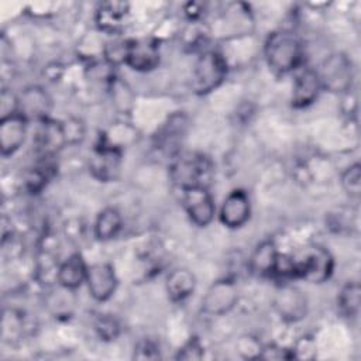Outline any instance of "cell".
I'll use <instances>...</instances> for the list:
<instances>
[{"label":"cell","instance_id":"29","mask_svg":"<svg viewBox=\"0 0 361 361\" xmlns=\"http://www.w3.org/2000/svg\"><path fill=\"white\" fill-rule=\"evenodd\" d=\"M134 358L155 360V358H159V350L152 341H142L134 350Z\"/></svg>","mask_w":361,"mask_h":361},{"label":"cell","instance_id":"25","mask_svg":"<svg viewBox=\"0 0 361 361\" xmlns=\"http://www.w3.org/2000/svg\"><path fill=\"white\" fill-rule=\"evenodd\" d=\"M128 39H114L109 42L104 48V59L113 66L117 63H124L127 54Z\"/></svg>","mask_w":361,"mask_h":361},{"label":"cell","instance_id":"13","mask_svg":"<svg viewBox=\"0 0 361 361\" xmlns=\"http://www.w3.org/2000/svg\"><path fill=\"white\" fill-rule=\"evenodd\" d=\"M38 124L35 147L39 158H55V155L66 145L62 121L45 118Z\"/></svg>","mask_w":361,"mask_h":361},{"label":"cell","instance_id":"23","mask_svg":"<svg viewBox=\"0 0 361 361\" xmlns=\"http://www.w3.org/2000/svg\"><path fill=\"white\" fill-rule=\"evenodd\" d=\"M341 186L351 197H358L361 193V166L358 162L350 165L341 175Z\"/></svg>","mask_w":361,"mask_h":361},{"label":"cell","instance_id":"28","mask_svg":"<svg viewBox=\"0 0 361 361\" xmlns=\"http://www.w3.org/2000/svg\"><path fill=\"white\" fill-rule=\"evenodd\" d=\"M0 111H1V118L11 116L14 113H18V96L4 89L0 96Z\"/></svg>","mask_w":361,"mask_h":361},{"label":"cell","instance_id":"15","mask_svg":"<svg viewBox=\"0 0 361 361\" xmlns=\"http://www.w3.org/2000/svg\"><path fill=\"white\" fill-rule=\"evenodd\" d=\"M320 90L322 85L317 72L312 68H306L295 78L290 103L295 109L307 107L317 99Z\"/></svg>","mask_w":361,"mask_h":361},{"label":"cell","instance_id":"1","mask_svg":"<svg viewBox=\"0 0 361 361\" xmlns=\"http://www.w3.org/2000/svg\"><path fill=\"white\" fill-rule=\"evenodd\" d=\"M264 55L268 66L285 75L298 69L303 62V45L299 37L288 30L271 32L264 44Z\"/></svg>","mask_w":361,"mask_h":361},{"label":"cell","instance_id":"22","mask_svg":"<svg viewBox=\"0 0 361 361\" xmlns=\"http://www.w3.org/2000/svg\"><path fill=\"white\" fill-rule=\"evenodd\" d=\"M361 289L358 282H347L337 296V306L344 317H355L360 312Z\"/></svg>","mask_w":361,"mask_h":361},{"label":"cell","instance_id":"18","mask_svg":"<svg viewBox=\"0 0 361 361\" xmlns=\"http://www.w3.org/2000/svg\"><path fill=\"white\" fill-rule=\"evenodd\" d=\"M87 268L89 267L86 265L83 257L79 252H75L69 255L62 264H59L56 281L62 288L73 290L86 282Z\"/></svg>","mask_w":361,"mask_h":361},{"label":"cell","instance_id":"21","mask_svg":"<svg viewBox=\"0 0 361 361\" xmlns=\"http://www.w3.org/2000/svg\"><path fill=\"white\" fill-rule=\"evenodd\" d=\"M121 227H123V217L120 212L114 207H106L96 217V221L93 226L94 237L100 241H109L120 233Z\"/></svg>","mask_w":361,"mask_h":361},{"label":"cell","instance_id":"6","mask_svg":"<svg viewBox=\"0 0 361 361\" xmlns=\"http://www.w3.org/2000/svg\"><path fill=\"white\" fill-rule=\"evenodd\" d=\"M238 300V289L233 278H221L213 282L202 299V310L206 314L221 316L228 313Z\"/></svg>","mask_w":361,"mask_h":361},{"label":"cell","instance_id":"12","mask_svg":"<svg viewBox=\"0 0 361 361\" xmlns=\"http://www.w3.org/2000/svg\"><path fill=\"white\" fill-rule=\"evenodd\" d=\"M251 214V203L245 190L234 189L223 200L220 207V221L228 228L243 227Z\"/></svg>","mask_w":361,"mask_h":361},{"label":"cell","instance_id":"24","mask_svg":"<svg viewBox=\"0 0 361 361\" xmlns=\"http://www.w3.org/2000/svg\"><path fill=\"white\" fill-rule=\"evenodd\" d=\"M94 330L102 340L111 341L120 334V324L111 314H99L94 320Z\"/></svg>","mask_w":361,"mask_h":361},{"label":"cell","instance_id":"16","mask_svg":"<svg viewBox=\"0 0 361 361\" xmlns=\"http://www.w3.org/2000/svg\"><path fill=\"white\" fill-rule=\"evenodd\" d=\"M275 307L283 319L298 322L306 316L307 300L303 292L298 288L282 285L275 298Z\"/></svg>","mask_w":361,"mask_h":361},{"label":"cell","instance_id":"11","mask_svg":"<svg viewBox=\"0 0 361 361\" xmlns=\"http://www.w3.org/2000/svg\"><path fill=\"white\" fill-rule=\"evenodd\" d=\"M117 275L109 262H96L87 268L86 285L92 298L97 302L110 299L117 289Z\"/></svg>","mask_w":361,"mask_h":361},{"label":"cell","instance_id":"7","mask_svg":"<svg viewBox=\"0 0 361 361\" xmlns=\"http://www.w3.org/2000/svg\"><path fill=\"white\" fill-rule=\"evenodd\" d=\"M183 207L190 221L199 227L212 223L216 214V204L209 188H189L182 190Z\"/></svg>","mask_w":361,"mask_h":361},{"label":"cell","instance_id":"5","mask_svg":"<svg viewBox=\"0 0 361 361\" xmlns=\"http://www.w3.org/2000/svg\"><path fill=\"white\" fill-rule=\"evenodd\" d=\"M322 89L331 93H345L351 89L354 71L351 59L343 52H333L324 58L316 71Z\"/></svg>","mask_w":361,"mask_h":361},{"label":"cell","instance_id":"9","mask_svg":"<svg viewBox=\"0 0 361 361\" xmlns=\"http://www.w3.org/2000/svg\"><path fill=\"white\" fill-rule=\"evenodd\" d=\"M159 45L151 38L128 39L124 63L138 72H149L159 63Z\"/></svg>","mask_w":361,"mask_h":361},{"label":"cell","instance_id":"3","mask_svg":"<svg viewBox=\"0 0 361 361\" xmlns=\"http://www.w3.org/2000/svg\"><path fill=\"white\" fill-rule=\"evenodd\" d=\"M226 58L217 51H204L195 62L192 72V89L204 96L216 90L227 76Z\"/></svg>","mask_w":361,"mask_h":361},{"label":"cell","instance_id":"27","mask_svg":"<svg viewBox=\"0 0 361 361\" xmlns=\"http://www.w3.org/2000/svg\"><path fill=\"white\" fill-rule=\"evenodd\" d=\"M203 357V345L199 338H190L176 354L178 360H200Z\"/></svg>","mask_w":361,"mask_h":361},{"label":"cell","instance_id":"20","mask_svg":"<svg viewBox=\"0 0 361 361\" xmlns=\"http://www.w3.org/2000/svg\"><path fill=\"white\" fill-rule=\"evenodd\" d=\"M166 293L173 302H182L196 289V276L188 268H176L166 278Z\"/></svg>","mask_w":361,"mask_h":361},{"label":"cell","instance_id":"19","mask_svg":"<svg viewBox=\"0 0 361 361\" xmlns=\"http://www.w3.org/2000/svg\"><path fill=\"white\" fill-rule=\"evenodd\" d=\"M278 254L275 243L272 240H265L255 247L248 259V268L258 276L272 278Z\"/></svg>","mask_w":361,"mask_h":361},{"label":"cell","instance_id":"4","mask_svg":"<svg viewBox=\"0 0 361 361\" xmlns=\"http://www.w3.org/2000/svg\"><path fill=\"white\" fill-rule=\"evenodd\" d=\"M295 261V276L310 283L326 282L334 269V259L331 254L320 247L312 245L305 248Z\"/></svg>","mask_w":361,"mask_h":361},{"label":"cell","instance_id":"8","mask_svg":"<svg viewBox=\"0 0 361 361\" xmlns=\"http://www.w3.org/2000/svg\"><path fill=\"white\" fill-rule=\"evenodd\" d=\"M121 166V151L118 147L102 142L93 149L89 159L90 173L100 182L116 180Z\"/></svg>","mask_w":361,"mask_h":361},{"label":"cell","instance_id":"17","mask_svg":"<svg viewBox=\"0 0 361 361\" xmlns=\"http://www.w3.org/2000/svg\"><path fill=\"white\" fill-rule=\"evenodd\" d=\"M128 4L124 1H104L96 10V23L102 31L116 34L124 27Z\"/></svg>","mask_w":361,"mask_h":361},{"label":"cell","instance_id":"2","mask_svg":"<svg viewBox=\"0 0 361 361\" xmlns=\"http://www.w3.org/2000/svg\"><path fill=\"white\" fill-rule=\"evenodd\" d=\"M213 162L202 152H185L173 157L169 168L172 182L180 189L209 188L213 176Z\"/></svg>","mask_w":361,"mask_h":361},{"label":"cell","instance_id":"14","mask_svg":"<svg viewBox=\"0 0 361 361\" xmlns=\"http://www.w3.org/2000/svg\"><path fill=\"white\" fill-rule=\"evenodd\" d=\"M27 127L28 121L20 113L0 120V148L3 157L13 155L20 149L27 137Z\"/></svg>","mask_w":361,"mask_h":361},{"label":"cell","instance_id":"10","mask_svg":"<svg viewBox=\"0 0 361 361\" xmlns=\"http://www.w3.org/2000/svg\"><path fill=\"white\" fill-rule=\"evenodd\" d=\"M52 99L41 86H28L18 94V113L27 121H42L49 118Z\"/></svg>","mask_w":361,"mask_h":361},{"label":"cell","instance_id":"26","mask_svg":"<svg viewBox=\"0 0 361 361\" xmlns=\"http://www.w3.org/2000/svg\"><path fill=\"white\" fill-rule=\"evenodd\" d=\"M66 144L80 142L85 137V126L79 118H69L62 123Z\"/></svg>","mask_w":361,"mask_h":361}]
</instances>
